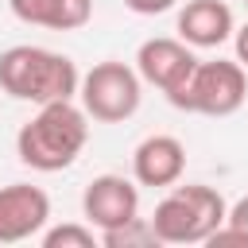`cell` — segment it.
I'll use <instances>...</instances> for the list:
<instances>
[{"label":"cell","instance_id":"cell-13","mask_svg":"<svg viewBox=\"0 0 248 248\" xmlns=\"http://www.w3.org/2000/svg\"><path fill=\"white\" fill-rule=\"evenodd\" d=\"M43 248H97V229L93 225H54L39 232Z\"/></svg>","mask_w":248,"mask_h":248},{"label":"cell","instance_id":"cell-15","mask_svg":"<svg viewBox=\"0 0 248 248\" xmlns=\"http://www.w3.org/2000/svg\"><path fill=\"white\" fill-rule=\"evenodd\" d=\"M178 0H124V8L128 12H136V16H163V12H170Z\"/></svg>","mask_w":248,"mask_h":248},{"label":"cell","instance_id":"cell-6","mask_svg":"<svg viewBox=\"0 0 248 248\" xmlns=\"http://www.w3.org/2000/svg\"><path fill=\"white\" fill-rule=\"evenodd\" d=\"M194 66H198V54L182 39L159 35V39H143L140 50H136V74H140V81H147L159 93H167V101H174L186 89Z\"/></svg>","mask_w":248,"mask_h":248},{"label":"cell","instance_id":"cell-1","mask_svg":"<svg viewBox=\"0 0 248 248\" xmlns=\"http://www.w3.org/2000/svg\"><path fill=\"white\" fill-rule=\"evenodd\" d=\"M89 140V116L78 101H46L16 132V155L23 167L54 174L66 170Z\"/></svg>","mask_w":248,"mask_h":248},{"label":"cell","instance_id":"cell-4","mask_svg":"<svg viewBox=\"0 0 248 248\" xmlns=\"http://www.w3.org/2000/svg\"><path fill=\"white\" fill-rule=\"evenodd\" d=\"M140 97H143V81L136 66L116 58L97 62L78 81V105L85 108L89 120H101V124H124L128 116H136Z\"/></svg>","mask_w":248,"mask_h":248},{"label":"cell","instance_id":"cell-3","mask_svg":"<svg viewBox=\"0 0 248 248\" xmlns=\"http://www.w3.org/2000/svg\"><path fill=\"white\" fill-rule=\"evenodd\" d=\"M225 198L205 186V182H186V186H167V198L155 205L147 217L159 244H205L221 225H225Z\"/></svg>","mask_w":248,"mask_h":248},{"label":"cell","instance_id":"cell-10","mask_svg":"<svg viewBox=\"0 0 248 248\" xmlns=\"http://www.w3.org/2000/svg\"><path fill=\"white\" fill-rule=\"evenodd\" d=\"M174 31L194 50H209V46H221V43L232 39L236 19H232V8L225 0H186L178 8Z\"/></svg>","mask_w":248,"mask_h":248},{"label":"cell","instance_id":"cell-16","mask_svg":"<svg viewBox=\"0 0 248 248\" xmlns=\"http://www.w3.org/2000/svg\"><path fill=\"white\" fill-rule=\"evenodd\" d=\"M232 46H236V62H240V66L248 70V23L232 31Z\"/></svg>","mask_w":248,"mask_h":248},{"label":"cell","instance_id":"cell-14","mask_svg":"<svg viewBox=\"0 0 248 248\" xmlns=\"http://www.w3.org/2000/svg\"><path fill=\"white\" fill-rule=\"evenodd\" d=\"M205 244H213V248H217V244H248V194L229 205L225 225H221Z\"/></svg>","mask_w":248,"mask_h":248},{"label":"cell","instance_id":"cell-7","mask_svg":"<svg viewBox=\"0 0 248 248\" xmlns=\"http://www.w3.org/2000/svg\"><path fill=\"white\" fill-rule=\"evenodd\" d=\"M81 213L97 232L116 229L140 217V186L124 174H97L81 194Z\"/></svg>","mask_w":248,"mask_h":248},{"label":"cell","instance_id":"cell-12","mask_svg":"<svg viewBox=\"0 0 248 248\" xmlns=\"http://www.w3.org/2000/svg\"><path fill=\"white\" fill-rule=\"evenodd\" d=\"M97 244L101 248H159V236H155L147 217H132V221L116 225V229L97 232Z\"/></svg>","mask_w":248,"mask_h":248},{"label":"cell","instance_id":"cell-11","mask_svg":"<svg viewBox=\"0 0 248 248\" xmlns=\"http://www.w3.org/2000/svg\"><path fill=\"white\" fill-rule=\"evenodd\" d=\"M12 16L46 31H78L93 19V0H8Z\"/></svg>","mask_w":248,"mask_h":248},{"label":"cell","instance_id":"cell-2","mask_svg":"<svg viewBox=\"0 0 248 248\" xmlns=\"http://www.w3.org/2000/svg\"><path fill=\"white\" fill-rule=\"evenodd\" d=\"M78 66L74 58L50 50V46H8L0 54V89L16 101L46 105V101H74L78 97Z\"/></svg>","mask_w":248,"mask_h":248},{"label":"cell","instance_id":"cell-5","mask_svg":"<svg viewBox=\"0 0 248 248\" xmlns=\"http://www.w3.org/2000/svg\"><path fill=\"white\" fill-rule=\"evenodd\" d=\"M248 97V70L232 58H213V62H202L194 66L186 89L170 101L174 108H186V112H202V116H232Z\"/></svg>","mask_w":248,"mask_h":248},{"label":"cell","instance_id":"cell-8","mask_svg":"<svg viewBox=\"0 0 248 248\" xmlns=\"http://www.w3.org/2000/svg\"><path fill=\"white\" fill-rule=\"evenodd\" d=\"M50 221V198L46 190L31 182H12L0 186V244H19L31 240L46 229Z\"/></svg>","mask_w":248,"mask_h":248},{"label":"cell","instance_id":"cell-17","mask_svg":"<svg viewBox=\"0 0 248 248\" xmlns=\"http://www.w3.org/2000/svg\"><path fill=\"white\" fill-rule=\"evenodd\" d=\"M244 4H248V0H244Z\"/></svg>","mask_w":248,"mask_h":248},{"label":"cell","instance_id":"cell-9","mask_svg":"<svg viewBox=\"0 0 248 248\" xmlns=\"http://www.w3.org/2000/svg\"><path fill=\"white\" fill-rule=\"evenodd\" d=\"M186 170V147L178 136H147L136 143L132 151V174L136 186H151V190H167L174 182H182Z\"/></svg>","mask_w":248,"mask_h":248}]
</instances>
